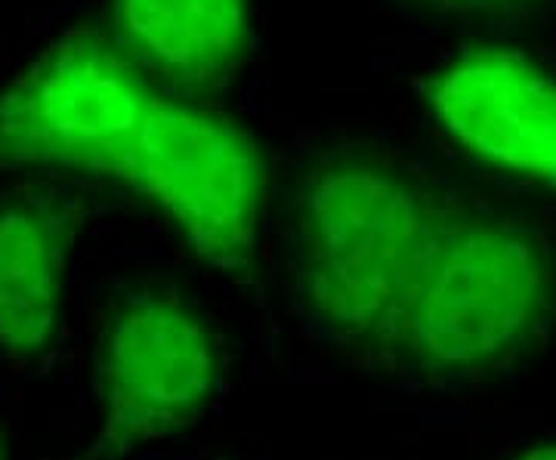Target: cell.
Returning a JSON list of instances; mask_svg holds the SVG:
<instances>
[{
    "mask_svg": "<svg viewBox=\"0 0 556 460\" xmlns=\"http://www.w3.org/2000/svg\"><path fill=\"white\" fill-rule=\"evenodd\" d=\"M556 334V241L529 214L464 195L417 276L393 374L433 389L492 383Z\"/></svg>",
    "mask_w": 556,
    "mask_h": 460,
    "instance_id": "obj_2",
    "label": "cell"
},
{
    "mask_svg": "<svg viewBox=\"0 0 556 460\" xmlns=\"http://www.w3.org/2000/svg\"><path fill=\"white\" fill-rule=\"evenodd\" d=\"M393 3L427 20L457 22L489 31L529 25L556 7V0H393Z\"/></svg>",
    "mask_w": 556,
    "mask_h": 460,
    "instance_id": "obj_9",
    "label": "cell"
},
{
    "mask_svg": "<svg viewBox=\"0 0 556 460\" xmlns=\"http://www.w3.org/2000/svg\"><path fill=\"white\" fill-rule=\"evenodd\" d=\"M501 460H556V436L519 445V448H514L510 455H504Z\"/></svg>",
    "mask_w": 556,
    "mask_h": 460,
    "instance_id": "obj_10",
    "label": "cell"
},
{
    "mask_svg": "<svg viewBox=\"0 0 556 460\" xmlns=\"http://www.w3.org/2000/svg\"><path fill=\"white\" fill-rule=\"evenodd\" d=\"M457 199L380 142L306 152L285 186L288 279L306 324L350 359L393 371L405 306Z\"/></svg>",
    "mask_w": 556,
    "mask_h": 460,
    "instance_id": "obj_1",
    "label": "cell"
},
{
    "mask_svg": "<svg viewBox=\"0 0 556 460\" xmlns=\"http://www.w3.org/2000/svg\"><path fill=\"white\" fill-rule=\"evenodd\" d=\"M219 460H236V458H219Z\"/></svg>",
    "mask_w": 556,
    "mask_h": 460,
    "instance_id": "obj_12",
    "label": "cell"
},
{
    "mask_svg": "<svg viewBox=\"0 0 556 460\" xmlns=\"http://www.w3.org/2000/svg\"><path fill=\"white\" fill-rule=\"evenodd\" d=\"M0 460H13V451H10V433H7L3 421H0Z\"/></svg>",
    "mask_w": 556,
    "mask_h": 460,
    "instance_id": "obj_11",
    "label": "cell"
},
{
    "mask_svg": "<svg viewBox=\"0 0 556 460\" xmlns=\"http://www.w3.org/2000/svg\"><path fill=\"white\" fill-rule=\"evenodd\" d=\"M159 93L100 13H84L0 84V170L80 182L115 201Z\"/></svg>",
    "mask_w": 556,
    "mask_h": 460,
    "instance_id": "obj_5",
    "label": "cell"
},
{
    "mask_svg": "<svg viewBox=\"0 0 556 460\" xmlns=\"http://www.w3.org/2000/svg\"><path fill=\"white\" fill-rule=\"evenodd\" d=\"M217 321L164 279L127 281L100 309L90 386L93 426L65 460H134L195 430L226 389Z\"/></svg>",
    "mask_w": 556,
    "mask_h": 460,
    "instance_id": "obj_4",
    "label": "cell"
},
{
    "mask_svg": "<svg viewBox=\"0 0 556 460\" xmlns=\"http://www.w3.org/2000/svg\"><path fill=\"white\" fill-rule=\"evenodd\" d=\"M102 192L68 180L25 177L0 192V356L47 368L65 343L68 276Z\"/></svg>",
    "mask_w": 556,
    "mask_h": 460,
    "instance_id": "obj_7",
    "label": "cell"
},
{
    "mask_svg": "<svg viewBox=\"0 0 556 460\" xmlns=\"http://www.w3.org/2000/svg\"><path fill=\"white\" fill-rule=\"evenodd\" d=\"M417 108L479 174L556 199V68L507 38H467L412 78Z\"/></svg>",
    "mask_w": 556,
    "mask_h": 460,
    "instance_id": "obj_6",
    "label": "cell"
},
{
    "mask_svg": "<svg viewBox=\"0 0 556 460\" xmlns=\"http://www.w3.org/2000/svg\"><path fill=\"white\" fill-rule=\"evenodd\" d=\"M102 22L167 97L223 102L257 53V0H105Z\"/></svg>",
    "mask_w": 556,
    "mask_h": 460,
    "instance_id": "obj_8",
    "label": "cell"
},
{
    "mask_svg": "<svg viewBox=\"0 0 556 460\" xmlns=\"http://www.w3.org/2000/svg\"><path fill=\"white\" fill-rule=\"evenodd\" d=\"M273 174L266 142L223 102L159 93L112 199L152 214L199 266L260 301Z\"/></svg>",
    "mask_w": 556,
    "mask_h": 460,
    "instance_id": "obj_3",
    "label": "cell"
}]
</instances>
